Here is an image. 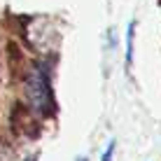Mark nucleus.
<instances>
[{"label":"nucleus","instance_id":"1","mask_svg":"<svg viewBox=\"0 0 161 161\" xmlns=\"http://www.w3.org/2000/svg\"><path fill=\"white\" fill-rule=\"evenodd\" d=\"M24 91L33 110H37V112L52 110V89H49V75L44 65H33L28 70L24 82Z\"/></svg>","mask_w":161,"mask_h":161},{"label":"nucleus","instance_id":"2","mask_svg":"<svg viewBox=\"0 0 161 161\" xmlns=\"http://www.w3.org/2000/svg\"><path fill=\"white\" fill-rule=\"evenodd\" d=\"M133 40H136V21H131L126 31V65L133 63Z\"/></svg>","mask_w":161,"mask_h":161},{"label":"nucleus","instance_id":"4","mask_svg":"<svg viewBox=\"0 0 161 161\" xmlns=\"http://www.w3.org/2000/svg\"><path fill=\"white\" fill-rule=\"evenodd\" d=\"M77 161H86V159H82V157H80V159H77Z\"/></svg>","mask_w":161,"mask_h":161},{"label":"nucleus","instance_id":"3","mask_svg":"<svg viewBox=\"0 0 161 161\" xmlns=\"http://www.w3.org/2000/svg\"><path fill=\"white\" fill-rule=\"evenodd\" d=\"M112 154H114V140H110L108 142V149L103 152V159L101 161H112Z\"/></svg>","mask_w":161,"mask_h":161}]
</instances>
